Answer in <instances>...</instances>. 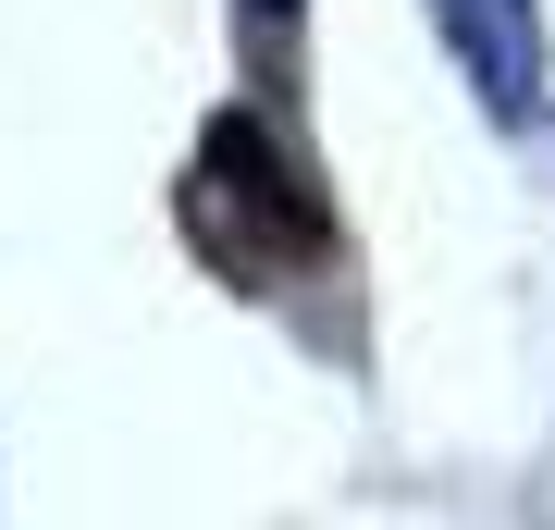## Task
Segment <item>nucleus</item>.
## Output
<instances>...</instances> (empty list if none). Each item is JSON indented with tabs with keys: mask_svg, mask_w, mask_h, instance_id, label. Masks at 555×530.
<instances>
[{
	"mask_svg": "<svg viewBox=\"0 0 555 530\" xmlns=\"http://www.w3.org/2000/svg\"><path fill=\"white\" fill-rule=\"evenodd\" d=\"M185 222L222 272H259V259H321L334 247V210L321 185L284 160V137L259 112H210L198 124V185H185Z\"/></svg>",
	"mask_w": 555,
	"mask_h": 530,
	"instance_id": "f257e3e1",
	"label": "nucleus"
},
{
	"mask_svg": "<svg viewBox=\"0 0 555 530\" xmlns=\"http://www.w3.org/2000/svg\"><path fill=\"white\" fill-rule=\"evenodd\" d=\"M433 13H444L456 62L481 75V99H494V112H531V87H543V25H531V0H433Z\"/></svg>",
	"mask_w": 555,
	"mask_h": 530,
	"instance_id": "f03ea898",
	"label": "nucleus"
},
{
	"mask_svg": "<svg viewBox=\"0 0 555 530\" xmlns=\"http://www.w3.org/2000/svg\"><path fill=\"white\" fill-rule=\"evenodd\" d=\"M247 13H259V38L284 50V25H297V0H247Z\"/></svg>",
	"mask_w": 555,
	"mask_h": 530,
	"instance_id": "7ed1b4c3",
	"label": "nucleus"
}]
</instances>
